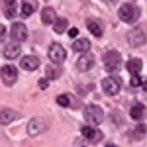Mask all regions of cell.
<instances>
[{
    "mask_svg": "<svg viewBox=\"0 0 147 147\" xmlns=\"http://www.w3.org/2000/svg\"><path fill=\"white\" fill-rule=\"evenodd\" d=\"M139 8H137L136 4H131V2H127V4H122L120 6V10H118V16H120V20L125 24H134L139 20Z\"/></svg>",
    "mask_w": 147,
    "mask_h": 147,
    "instance_id": "cell-1",
    "label": "cell"
},
{
    "mask_svg": "<svg viewBox=\"0 0 147 147\" xmlns=\"http://www.w3.org/2000/svg\"><path fill=\"white\" fill-rule=\"evenodd\" d=\"M84 120L88 122V125H100L104 122V112H102L100 106L96 104H90L84 108Z\"/></svg>",
    "mask_w": 147,
    "mask_h": 147,
    "instance_id": "cell-2",
    "label": "cell"
},
{
    "mask_svg": "<svg viewBox=\"0 0 147 147\" xmlns=\"http://www.w3.org/2000/svg\"><path fill=\"white\" fill-rule=\"evenodd\" d=\"M102 61H104L106 71L114 73V71H118V69L122 67V53L120 51H106L104 57H102Z\"/></svg>",
    "mask_w": 147,
    "mask_h": 147,
    "instance_id": "cell-3",
    "label": "cell"
},
{
    "mask_svg": "<svg viewBox=\"0 0 147 147\" xmlns=\"http://www.w3.org/2000/svg\"><path fill=\"white\" fill-rule=\"evenodd\" d=\"M145 41H147V30L143 26H137L127 34V43L131 47H141Z\"/></svg>",
    "mask_w": 147,
    "mask_h": 147,
    "instance_id": "cell-4",
    "label": "cell"
},
{
    "mask_svg": "<svg viewBox=\"0 0 147 147\" xmlns=\"http://www.w3.org/2000/svg\"><path fill=\"white\" fill-rule=\"evenodd\" d=\"M47 129H49V122H47L45 118H34V120H30V124H28V134H30V136L43 134Z\"/></svg>",
    "mask_w": 147,
    "mask_h": 147,
    "instance_id": "cell-5",
    "label": "cell"
},
{
    "mask_svg": "<svg viewBox=\"0 0 147 147\" xmlns=\"http://www.w3.org/2000/svg\"><path fill=\"white\" fill-rule=\"evenodd\" d=\"M0 79H2V82L6 86H12L18 80V69L12 67V65H4V67L0 69Z\"/></svg>",
    "mask_w": 147,
    "mask_h": 147,
    "instance_id": "cell-6",
    "label": "cell"
},
{
    "mask_svg": "<svg viewBox=\"0 0 147 147\" xmlns=\"http://www.w3.org/2000/svg\"><path fill=\"white\" fill-rule=\"evenodd\" d=\"M120 86H122V80L118 77H106L102 80V90L106 94H110V96H116L120 92Z\"/></svg>",
    "mask_w": 147,
    "mask_h": 147,
    "instance_id": "cell-7",
    "label": "cell"
},
{
    "mask_svg": "<svg viewBox=\"0 0 147 147\" xmlns=\"http://www.w3.org/2000/svg\"><path fill=\"white\" fill-rule=\"evenodd\" d=\"M49 59H51L53 63H63V61L67 59L65 47L61 45V43H53V45L49 47Z\"/></svg>",
    "mask_w": 147,
    "mask_h": 147,
    "instance_id": "cell-8",
    "label": "cell"
},
{
    "mask_svg": "<svg viewBox=\"0 0 147 147\" xmlns=\"http://www.w3.org/2000/svg\"><path fill=\"white\" fill-rule=\"evenodd\" d=\"M10 34H12V37H14V41L20 43V41H26V39H28V28H26L22 22H14Z\"/></svg>",
    "mask_w": 147,
    "mask_h": 147,
    "instance_id": "cell-9",
    "label": "cell"
},
{
    "mask_svg": "<svg viewBox=\"0 0 147 147\" xmlns=\"http://www.w3.org/2000/svg\"><path fill=\"white\" fill-rule=\"evenodd\" d=\"M82 137L86 139V141H90V143H96V141H100L102 139V131L100 129H96L94 125H82Z\"/></svg>",
    "mask_w": 147,
    "mask_h": 147,
    "instance_id": "cell-10",
    "label": "cell"
},
{
    "mask_svg": "<svg viewBox=\"0 0 147 147\" xmlns=\"http://www.w3.org/2000/svg\"><path fill=\"white\" fill-rule=\"evenodd\" d=\"M92 67H94V57H92L88 51H86V53H82V55L79 57V61H77V69L84 73V71H90Z\"/></svg>",
    "mask_w": 147,
    "mask_h": 147,
    "instance_id": "cell-11",
    "label": "cell"
},
{
    "mask_svg": "<svg viewBox=\"0 0 147 147\" xmlns=\"http://www.w3.org/2000/svg\"><path fill=\"white\" fill-rule=\"evenodd\" d=\"M129 116H131V120H137V122H141L143 118L147 116V108L141 104V102H136L131 108H129Z\"/></svg>",
    "mask_w": 147,
    "mask_h": 147,
    "instance_id": "cell-12",
    "label": "cell"
},
{
    "mask_svg": "<svg viewBox=\"0 0 147 147\" xmlns=\"http://www.w3.org/2000/svg\"><path fill=\"white\" fill-rule=\"evenodd\" d=\"M16 118H18V112L12 110V108H4V110H0V124H2V125L14 122Z\"/></svg>",
    "mask_w": 147,
    "mask_h": 147,
    "instance_id": "cell-13",
    "label": "cell"
},
{
    "mask_svg": "<svg viewBox=\"0 0 147 147\" xmlns=\"http://www.w3.org/2000/svg\"><path fill=\"white\" fill-rule=\"evenodd\" d=\"M37 67H39V57H35V55L22 57V69H26V71H35Z\"/></svg>",
    "mask_w": 147,
    "mask_h": 147,
    "instance_id": "cell-14",
    "label": "cell"
},
{
    "mask_svg": "<svg viewBox=\"0 0 147 147\" xmlns=\"http://www.w3.org/2000/svg\"><path fill=\"white\" fill-rule=\"evenodd\" d=\"M77 98L75 96H71V94H59L57 96V104L59 106H63V108H67V106H71V108H77L79 106V102H75Z\"/></svg>",
    "mask_w": 147,
    "mask_h": 147,
    "instance_id": "cell-15",
    "label": "cell"
},
{
    "mask_svg": "<svg viewBox=\"0 0 147 147\" xmlns=\"http://www.w3.org/2000/svg\"><path fill=\"white\" fill-rule=\"evenodd\" d=\"M37 0H22V16H32L37 10Z\"/></svg>",
    "mask_w": 147,
    "mask_h": 147,
    "instance_id": "cell-16",
    "label": "cell"
},
{
    "mask_svg": "<svg viewBox=\"0 0 147 147\" xmlns=\"http://www.w3.org/2000/svg\"><path fill=\"white\" fill-rule=\"evenodd\" d=\"M55 20H57V14H55V10H53L51 6H45V8L41 10V22L49 26V24H53V22H55Z\"/></svg>",
    "mask_w": 147,
    "mask_h": 147,
    "instance_id": "cell-17",
    "label": "cell"
},
{
    "mask_svg": "<svg viewBox=\"0 0 147 147\" xmlns=\"http://www.w3.org/2000/svg\"><path fill=\"white\" fill-rule=\"evenodd\" d=\"M18 53H20V43H16V41L6 43V47H4V57H8V59H16Z\"/></svg>",
    "mask_w": 147,
    "mask_h": 147,
    "instance_id": "cell-18",
    "label": "cell"
},
{
    "mask_svg": "<svg viewBox=\"0 0 147 147\" xmlns=\"http://www.w3.org/2000/svg\"><path fill=\"white\" fill-rule=\"evenodd\" d=\"M125 67L129 71V75H139L141 73V67H143V63H141V59H129L127 63H125Z\"/></svg>",
    "mask_w": 147,
    "mask_h": 147,
    "instance_id": "cell-19",
    "label": "cell"
},
{
    "mask_svg": "<svg viewBox=\"0 0 147 147\" xmlns=\"http://www.w3.org/2000/svg\"><path fill=\"white\" fill-rule=\"evenodd\" d=\"M16 14H18L16 0H4V16H6V18H14Z\"/></svg>",
    "mask_w": 147,
    "mask_h": 147,
    "instance_id": "cell-20",
    "label": "cell"
},
{
    "mask_svg": "<svg viewBox=\"0 0 147 147\" xmlns=\"http://www.w3.org/2000/svg\"><path fill=\"white\" fill-rule=\"evenodd\" d=\"M73 49L79 51V53H86V51L90 49V41H88V39H75Z\"/></svg>",
    "mask_w": 147,
    "mask_h": 147,
    "instance_id": "cell-21",
    "label": "cell"
},
{
    "mask_svg": "<svg viewBox=\"0 0 147 147\" xmlns=\"http://www.w3.org/2000/svg\"><path fill=\"white\" fill-rule=\"evenodd\" d=\"M86 28H88V30H90V34L96 35V37H102V34H104L102 26L96 22V20H88V22H86Z\"/></svg>",
    "mask_w": 147,
    "mask_h": 147,
    "instance_id": "cell-22",
    "label": "cell"
},
{
    "mask_svg": "<svg viewBox=\"0 0 147 147\" xmlns=\"http://www.w3.org/2000/svg\"><path fill=\"white\" fill-rule=\"evenodd\" d=\"M67 28H69V20L67 18H57L55 22H53V30H55L57 34H63Z\"/></svg>",
    "mask_w": 147,
    "mask_h": 147,
    "instance_id": "cell-23",
    "label": "cell"
},
{
    "mask_svg": "<svg viewBox=\"0 0 147 147\" xmlns=\"http://www.w3.org/2000/svg\"><path fill=\"white\" fill-rule=\"evenodd\" d=\"M145 134H147V127L143 124H139L136 129L129 134V139H143V137H145Z\"/></svg>",
    "mask_w": 147,
    "mask_h": 147,
    "instance_id": "cell-24",
    "label": "cell"
},
{
    "mask_svg": "<svg viewBox=\"0 0 147 147\" xmlns=\"http://www.w3.org/2000/svg\"><path fill=\"white\" fill-rule=\"evenodd\" d=\"M59 77H61V69L57 67V65H49V67H47V80L49 79H59Z\"/></svg>",
    "mask_w": 147,
    "mask_h": 147,
    "instance_id": "cell-25",
    "label": "cell"
},
{
    "mask_svg": "<svg viewBox=\"0 0 147 147\" xmlns=\"http://www.w3.org/2000/svg\"><path fill=\"white\" fill-rule=\"evenodd\" d=\"M141 84V79H139V75H131V79H129V86L131 88H137Z\"/></svg>",
    "mask_w": 147,
    "mask_h": 147,
    "instance_id": "cell-26",
    "label": "cell"
},
{
    "mask_svg": "<svg viewBox=\"0 0 147 147\" xmlns=\"http://www.w3.org/2000/svg\"><path fill=\"white\" fill-rule=\"evenodd\" d=\"M112 124H122V118H120V112H112Z\"/></svg>",
    "mask_w": 147,
    "mask_h": 147,
    "instance_id": "cell-27",
    "label": "cell"
},
{
    "mask_svg": "<svg viewBox=\"0 0 147 147\" xmlns=\"http://www.w3.org/2000/svg\"><path fill=\"white\" fill-rule=\"evenodd\" d=\"M37 84H39V88H41V90H45L47 86H49V80H47V79H41Z\"/></svg>",
    "mask_w": 147,
    "mask_h": 147,
    "instance_id": "cell-28",
    "label": "cell"
},
{
    "mask_svg": "<svg viewBox=\"0 0 147 147\" xmlns=\"http://www.w3.org/2000/svg\"><path fill=\"white\" fill-rule=\"evenodd\" d=\"M4 37H6V28L0 26V41H4Z\"/></svg>",
    "mask_w": 147,
    "mask_h": 147,
    "instance_id": "cell-29",
    "label": "cell"
},
{
    "mask_svg": "<svg viewBox=\"0 0 147 147\" xmlns=\"http://www.w3.org/2000/svg\"><path fill=\"white\" fill-rule=\"evenodd\" d=\"M69 35H71V37H77V35H79V30H77V28H71V30H69Z\"/></svg>",
    "mask_w": 147,
    "mask_h": 147,
    "instance_id": "cell-30",
    "label": "cell"
},
{
    "mask_svg": "<svg viewBox=\"0 0 147 147\" xmlns=\"http://www.w3.org/2000/svg\"><path fill=\"white\" fill-rule=\"evenodd\" d=\"M75 147H86V145H82V141H80V139H77V141H75Z\"/></svg>",
    "mask_w": 147,
    "mask_h": 147,
    "instance_id": "cell-31",
    "label": "cell"
},
{
    "mask_svg": "<svg viewBox=\"0 0 147 147\" xmlns=\"http://www.w3.org/2000/svg\"><path fill=\"white\" fill-rule=\"evenodd\" d=\"M102 2H106V4H116L118 0H102Z\"/></svg>",
    "mask_w": 147,
    "mask_h": 147,
    "instance_id": "cell-32",
    "label": "cell"
},
{
    "mask_svg": "<svg viewBox=\"0 0 147 147\" xmlns=\"http://www.w3.org/2000/svg\"><path fill=\"white\" fill-rule=\"evenodd\" d=\"M141 84H143V90H145V94H147V80H143Z\"/></svg>",
    "mask_w": 147,
    "mask_h": 147,
    "instance_id": "cell-33",
    "label": "cell"
},
{
    "mask_svg": "<svg viewBox=\"0 0 147 147\" xmlns=\"http://www.w3.org/2000/svg\"><path fill=\"white\" fill-rule=\"evenodd\" d=\"M106 147H116V145H114V143H108V145H106Z\"/></svg>",
    "mask_w": 147,
    "mask_h": 147,
    "instance_id": "cell-34",
    "label": "cell"
}]
</instances>
